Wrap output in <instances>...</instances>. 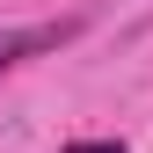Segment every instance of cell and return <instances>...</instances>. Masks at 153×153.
I'll return each mask as SVG.
<instances>
[{
  "mask_svg": "<svg viewBox=\"0 0 153 153\" xmlns=\"http://www.w3.org/2000/svg\"><path fill=\"white\" fill-rule=\"evenodd\" d=\"M66 153H131V146H117V139H73Z\"/></svg>",
  "mask_w": 153,
  "mask_h": 153,
  "instance_id": "cell-2",
  "label": "cell"
},
{
  "mask_svg": "<svg viewBox=\"0 0 153 153\" xmlns=\"http://www.w3.org/2000/svg\"><path fill=\"white\" fill-rule=\"evenodd\" d=\"M73 29H80V22H29V29H0V73H15L22 59H36V51H59Z\"/></svg>",
  "mask_w": 153,
  "mask_h": 153,
  "instance_id": "cell-1",
  "label": "cell"
}]
</instances>
